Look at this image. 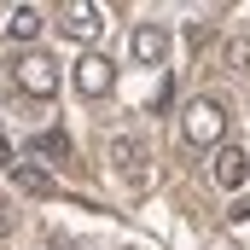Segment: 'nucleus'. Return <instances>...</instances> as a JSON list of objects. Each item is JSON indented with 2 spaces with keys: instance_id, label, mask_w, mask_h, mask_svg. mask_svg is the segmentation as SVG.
<instances>
[{
  "instance_id": "2",
  "label": "nucleus",
  "mask_w": 250,
  "mask_h": 250,
  "mask_svg": "<svg viewBox=\"0 0 250 250\" xmlns=\"http://www.w3.org/2000/svg\"><path fill=\"white\" fill-rule=\"evenodd\" d=\"M12 82H18V93H29V99H53V93H59V64L47 59V53H18V59H12Z\"/></svg>"
},
{
  "instance_id": "7",
  "label": "nucleus",
  "mask_w": 250,
  "mask_h": 250,
  "mask_svg": "<svg viewBox=\"0 0 250 250\" xmlns=\"http://www.w3.org/2000/svg\"><path fill=\"white\" fill-rule=\"evenodd\" d=\"M128 47H134L140 64H163V59H169V29H163V23H140Z\"/></svg>"
},
{
  "instance_id": "10",
  "label": "nucleus",
  "mask_w": 250,
  "mask_h": 250,
  "mask_svg": "<svg viewBox=\"0 0 250 250\" xmlns=\"http://www.w3.org/2000/svg\"><path fill=\"white\" fill-rule=\"evenodd\" d=\"M227 70L233 76H250V35H233L227 41Z\"/></svg>"
},
{
  "instance_id": "11",
  "label": "nucleus",
  "mask_w": 250,
  "mask_h": 250,
  "mask_svg": "<svg viewBox=\"0 0 250 250\" xmlns=\"http://www.w3.org/2000/svg\"><path fill=\"white\" fill-rule=\"evenodd\" d=\"M29 151H35V157H70V140H64L59 128H53V134H41V140H35Z\"/></svg>"
},
{
  "instance_id": "5",
  "label": "nucleus",
  "mask_w": 250,
  "mask_h": 250,
  "mask_svg": "<svg viewBox=\"0 0 250 250\" xmlns=\"http://www.w3.org/2000/svg\"><path fill=\"white\" fill-rule=\"evenodd\" d=\"M70 41H82V47H93L99 41V29H105V12L93 6V0H70L64 6V23H59Z\"/></svg>"
},
{
  "instance_id": "13",
  "label": "nucleus",
  "mask_w": 250,
  "mask_h": 250,
  "mask_svg": "<svg viewBox=\"0 0 250 250\" xmlns=\"http://www.w3.org/2000/svg\"><path fill=\"white\" fill-rule=\"evenodd\" d=\"M53 250H82V245H64V239H59V245H53Z\"/></svg>"
},
{
  "instance_id": "6",
  "label": "nucleus",
  "mask_w": 250,
  "mask_h": 250,
  "mask_svg": "<svg viewBox=\"0 0 250 250\" xmlns=\"http://www.w3.org/2000/svg\"><path fill=\"white\" fill-rule=\"evenodd\" d=\"M209 181H215L221 192H239L250 181V151H245V146H221L215 163H209Z\"/></svg>"
},
{
  "instance_id": "12",
  "label": "nucleus",
  "mask_w": 250,
  "mask_h": 250,
  "mask_svg": "<svg viewBox=\"0 0 250 250\" xmlns=\"http://www.w3.org/2000/svg\"><path fill=\"white\" fill-rule=\"evenodd\" d=\"M6 233H12V215H6V204H0V245H6Z\"/></svg>"
},
{
  "instance_id": "3",
  "label": "nucleus",
  "mask_w": 250,
  "mask_h": 250,
  "mask_svg": "<svg viewBox=\"0 0 250 250\" xmlns=\"http://www.w3.org/2000/svg\"><path fill=\"white\" fill-rule=\"evenodd\" d=\"M111 163H117V175L128 181V192L151 187V151H146L134 134H117V140H111Z\"/></svg>"
},
{
  "instance_id": "4",
  "label": "nucleus",
  "mask_w": 250,
  "mask_h": 250,
  "mask_svg": "<svg viewBox=\"0 0 250 250\" xmlns=\"http://www.w3.org/2000/svg\"><path fill=\"white\" fill-rule=\"evenodd\" d=\"M117 87V64L105 59V53H82L76 59V93L82 99H105Z\"/></svg>"
},
{
  "instance_id": "1",
  "label": "nucleus",
  "mask_w": 250,
  "mask_h": 250,
  "mask_svg": "<svg viewBox=\"0 0 250 250\" xmlns=\"http://www.w3.org/2000/svg\"><path fill=\"white\" fill-rule=\"evenodd\" d=\"M181 134H187V146L221 151V140H227V105L221 99H192L187 117H181Z\"/></svg>"
},
{
  "instance_id": "9",
  "label": "nucleus",
  "mask_w": 250,
  "mask_h": 250,
  "mask_svg": "<svg viewBox=\"0 0 250 250\" xmlns=\"http://www.w3.org/2000/svg\"><path fill=\"white\" fill-rule=\"evenodd\" d=\"M12 181H18L23 192H53V181H47V175H41L29 157H18V163H12Z\"/></svg>"
},
{
  "instance_id": "8",
  "label": "nucleus",
  "mask_w": 250,
  "mask_h": 250,
  "mask_svg": "<svg viewBox=\"0 0 250 250\" xmlns=\"http://www.w3.org/2000/svg\"><path fill=\"white\" fill-rule=\"evenodd\" d=\"M6 35H12L18 47H29V41L41 35V12H35V6H18V12L6 18Z\"/></svg>"
}]
</instances>
